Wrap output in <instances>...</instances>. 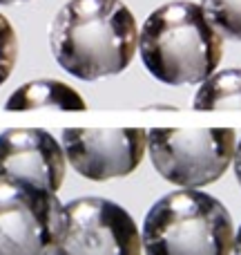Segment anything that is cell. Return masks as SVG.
Here are the masks:
<instances>
[{"mask_svg": "<svg viewBox=\"0 0 241 255\" xmlns=\"http://www.w3.org/2000/svg\"><path fill=\"white\" fill-rule=\"evenodd\" d=\"M56 63L80 81H101L127 70L139 49L136 18L121 0H70L49 25Z\"/></svg>", "mask_w": 241, "mask_h": 255, "instance_id": "obj_1", "label": "cell"}, {"mask_svg": "<svg viewBox=\"0 0 241 255\" xmlns=\"http://www.w3.org/2000/svg\"><path fill=\"white\" fill-rule=\"evenodd\" d=\"M145 70L165 85H201L224 58V34L201 4L174 0L154 9L139 31Z\"/></svg>", "mask_w": 241, "mask_h": 255, "instance_id": "obj_2", "label": "cell"}, {"mask_svg": "<svg viewBox=\"0 0 241 255\" xmlns=\"http://www.w3.org/2000/svg\"><path fill=\"white\" fill-rule=\"evenodd\" d=\"M141 242L145 255H233L235 226L219 199L181 188L148 211Z\"/></svg>", "mask_w": 241, "mask_h": 255, "instance_id": "obj_3", "label": "cell"}, {"mask_svg": "<svg viewBox=\"0 0 241 255\" xmlns=\"http://www.w3.org/2000/svg\"><path fill=\"white\" fill-rule=\"evenodd\" d=\"M148 150L165 181L199 190L226 175L235 159L237 134L233 128H154L148 132Z\"/></svg>", "mask_w": 241, "mask_h": 255, "instance_id": "obj_4", "label": "cell"}, {"mask_svg": "<svg viewBox=\"0 0 241 255\" xmlns=\"http://www.w3.org/2000/svg\"><path fill=\"white\" fill-rule=\"evenodd\" d=\"M136 222L103 197L72 199L63 208V229L52 255H141Z\"/></svg>", "mask_w": 241, "mask_h": 255, "instance_id": "obj_5", "label": "cell"}, {"mask_svg": "<svg viewBox=\"0 0 241 255\" xmlns=\"http://www.w3.org/2000/svg\"><path fill=\"white\" fill-rule=\"evenodd\" d=\"M63 208L58 195L0 179V255H52Z\"/></svg>", "mask_w": 241, "mask_h": 255, "instance_id": "obj_6", "label": "cell"}, {"mask_svg": "<svg viewBox=\"0 0 241 255\" xmlns=\"http://www.w3.org/2000/svg\"><path fill=\"white\" fill-rule=\"evenodd\" d=\"M67 163L92 181H110L139 168L148 150V132L141 128H67L63 130Z\"/></svg>", "mask_w": 241, "mask_h": 255, "instance_id": "obj_7", "label": "cell"}, {"mask_svg": "<svg viewBox=\"0 0 241 255\" xmlns=\"http://www.w3.org/2000/svg\"><path fill=\"white\" fill-rule=\"evenodd\" d=\"M67 172L63 143L40 128H18L0 134V179L29 184L58 195Z\"/></svg>", "mask_w": 241, "mask_h": 255, "instance_id": "obj_8", "label": "cell"}, {"mask_svg": "<svg viewBox=\"0 0 241 255\" xmlns=\"http://www.w3.org/2000/svg\"><path fill=\"white\" fill-rule=\"evenodd\" d=\"M38 108H56L65 112L85 110V101L72 85L63 81L40 79L29 81L11 92V97L4 101V110L22 112V110H38Z\"/></svg>", "mask_w": 241, "mask_h": 255, "instance_id": "obj_9", "label": "cell"}, {"mask_svg": "<svg viewBox=\"0 0 241 255\" xmlns=\"http://www.w3.org/2000/svg\"><path fill=\"white\" fill-rule=\"evenodd\" d=\"M194 110H241V70L228 67L208 76L192 99Z\"/></svg>", "mask_w": 241, "mask_h": 255, "instance_id": "obj_10", "label": "cell"}, {"mask_svg": "<svg viewBox=\"0 0 241 255\" xmlns=\"http://www.w3.org/2000/svg\"><path fill=\"white\" fill-rule=\"evenodd\" d=\"M201 7L226 38L241 40V0H201Z\"/></svg>", "mask_w": 241, "mask_h": 255, "instance_id": "obj_11", "label": "cell"}, {"mask_svg": "<svg viewBox=\"0 0 241 255\" xmlns=\"http://www.w3.org/2000/svg\"><path fill=\"white\" fill-rule=\"evenodd\" d=\"M18 58V36L11 22L0 13V85L11 76V70Z\"/></svg>", "mask_w": 241, "mask_h": 255, "instance_id": "obj_12", "label": "cell"}, {"mask_svg": "<svg viewBox=\"0 0 241 255\" xmlns=\"http://www.w3.org/2000/svg\"><path fill=\"white\" fill-rule=\"evenodd\" d=\"M233 166H235V177H237V181H239V186H241V141L237 143V150H235Z\"/></svg>", "mask_w": 241, "mask_h": 255, "instance_id": "obj_13", "label": "cell"}, {"mask_svg": "<svg viewBox=\"0 0 241 255\" xmlns=\"http://www.w3.org/2000/svg\"><path fill=\"white\" fill-rule=\"evenodd\" d=\"M233 253L235 255H241V226H239L237 233H235V249H233Z\"/></svg>", "mask_w": 241, "mask_h": 255, "instance_id": "obj_14", "label": "cell"}, {"mask_svg": "<svg viewBox=\"0 0 241 255\" xmlns=\"http://www.w3.org/2000/svg\"><path fill=\"white\" fill-rule=\"evenodd\" d=\"M16 2H27V0H0V4H16Z\"/></svg>", "mask_w": 241, "mask_h": 255, "instance_id": "obj_15", "label": "cell"}]
</instances>
